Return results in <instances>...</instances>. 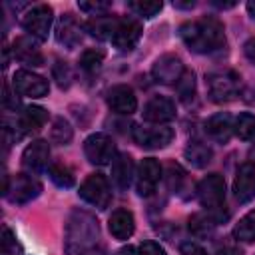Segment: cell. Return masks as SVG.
I'll return each mask as SVG.
<instances>
[{
	"instance_id": "cell-1",
	"label": "cell",
	"mask_w": 255,
	"mask_h": 255,
	"mask_svg": "<svg viewBox=\"0 0 255 255\" xmlns=\"http://www.w3.org/2000/svg\"><path fill=\"white\" fill-rule=\"evenodd\" d=\"M179 38L195 54H209L225 46L223 24L213 16H201L197 20L181 24Z\"/></svg>"
},
{
	"instance_id": "cell-2",
	"label": "cell",
	"mask_w": 255,
	"mask_h": 255,
	"mask_svg": "<svg viewBox=\"0 0 255 255\" xmlns=\"http://www.w3.org/2000/svg\"><path fill=\"white\" fill-rule=\"evenodd\" d=\"M100 235V227L98 221L92 213L88 211H72V215L68 217V225H66V251L70 255H82L86 251H90Z\"/></svg>"
},
{
	"instance_id": "cell-3",
	"label": "cell",
	"mask_w": 255,
	"mask_h": 255,
	"mask_svg": "<svg viewBox=\"0 0 255 255\" xmlns=\"http://www.w3.org/2000/svg\"><path fill=\"white\" fill-rule=\"evenodd\" d=\"M205 86L209 92V98L217 104L231 102L239 96L241 92V78L237 72L223 68V70H213L205 76Z\"/></svg>"
},
{
	"instance_id": "cell-4",
	"label": "cell",
	"mask_w": 255,
	"mask_h": 255,
	"mask_svg": "<svg viewBox=\"0 0 255 255\" xmlns=\"http://www.w3.org/2000/svg\"><path fill=\"white\" fill-rule=\"evenodd\" d=\"M175 131L165 124H153V126H133L131 137L133 141L143 149H163L171 143Z\"/></svg>"
},
{
	"instance_id": "cell-5",
	"label": "cell",
	"mask_w": 255,
	"mask_h": 255,
	"mask_svg": "<svg viewBox=\"0 0 255 255\" xmlns=\"http://www.w3.org/2000/svg\"><path fill=\"white\" fill-rule=\"evenodd\" d=\"M22 28L38 42L48 40L52 28V8L48 4H36L22 14Z\"/></svg>"
},
{
	"instance_id": "cell-6",
	"label": "cell",
	"mask_w": 255,
	"mask_h": 255,
	"mask_svg": "<svg viewBox=\"0 0 255 255\" xmlns=\"http://www.w3.org/2000/svg\"><path fill=\"white\" fill-rule=\"evenodd\" d=\"M78 193L86 203H90V205H94L98 209H106L110 205V201H112L110 183H108L106 175H102V173H90L82 181Z\"/></svg>"
},
{
	"instance_id": "cell-7",
	"label": "cell",
	"mask_w": 255,
	"mask_h": 255,
	"mask_svg": "<svg viewBox=\"0 0 255 255\" xmlns=\"http://www.w3.org/2000/svg\"><path fill=\"white\" fill-rule=\"evenodd\" d=\"M197 197H199V203L215 213L223 207L225 203V181L219 173H209L207 177H203L197 185Z\"/></svg>"
},
{
	"instance_id": "cell-8",
	"label": "cell",
	"mask_w": 255,
	"mask_h": 255,
	"mask_svg": "<svg viewBox=\"0 0 255 255\" xmlns=\"http://www.w3.org/2000/svg\"><path fill=\"white\" fill-rule=\"evenodd\" d=\"M141 34H143V26L137 18H131V16L118 18V24H116V30L112 36V44L120 52H131L139 44Z\"/></svg>"
},
{
	"instance_id": "cell-9",
	"label": "cell",
	"mask_w": 255,
	"mask_h": 255,
	"mask_svg": "<svg viewBox=\"0 0 255 255\" xmlns=\"http://www.w3.org/2000/svg\"><path fill=\"white\" fill-rule=\"evenodd\" d=\"M84 153L94 165H108L116 159V143L106 133H92L84 141Z\"/></svg>"
},
{
	"instance_id": "cell-10",
	"label": "cell",
	"mask_w": 255,
	"mask_h": 255,
	"mask_svg": "<svg viewBox=\"0 0 255 255\" xmlns=\"http://www.w3.org/2000/svg\"><path fill=\"white\" fill-rule=\"evenodd\" d=\"M42 191V183L32 173H18L12 177L8 191L4 193L12 203H28L36 199Z\"/></svg>"
},
{
	"instance_id": "cell-11",
	"label": "cell",
	"mask_w": 255,
	"mask_h": 255,
	"mask_svg": "<svg viewBox=\"0 0 255 255\" xmlns=\"http://www.w3.org/2000/svg\"><path fill=\"white\" fill-rule=\"evenodd\" d=\"M12 86H14V92L26 98H44L50 92L48 80H44L42 76L30 70H18L12 78Z\"/></svg>"
},
{
	"instance_id": "cell-12",
	"label": "cell",
	"mask_w": 255,
	"mask_h": 255,
	"mask_svg": "<svg viewBox=\"0 0 255 255\" xmlns=\"http://www.w3.org/2000/svg\"><path fill=\"white\" fill-rule=\"evenodd\" d=\"M161 179V165L157 159L153 157H145L139 167H137V175H135V185H137V193L141 197H149L153 195V191L157 189V183Z\"/></svg>"
},
{
	"instance_id": "cell-13",
	"label": "cell",
	"mask_w": 255,
	"mask_h": 255,
	"mask_svg": "<svg viewBox=\"0 0 255 255\" xmlns=\"http://www.w3.org/2000/svg\"><path fill=\"white\" fill-rule=\"evenodd\" d=\"M185 68L183 62L175 56V54H163L155 60L153 68H151V76L155 78V82L159 84H177V80L183 76Z\"/></svg>"
},
{
	"instance_id": "cell-14",
	"label": "cell",
	"mask_w": 255,
	"mask_h": 255,
	"mask_svg": "<svg viewBox=\"0 0 255 255\" xmlns=\"http://www.w3.org/2000/svg\"><path fill=\"white\" fill-rule=\"evenodd\" d=\"M233 193L239 203H247L255 197V161H245L237 167L233 179Z\"/></svg>"
},
{
	"instance_id": "cell-15",
	"label": "cell",
	"mask_w": 255,
	"mask_h": 255,
	"mask_svg": "<svg viewBox=\"0 0 255 255\" xmlns=\"http://www.w3.org/2000/svg\"><path fill=\"white\" fill-rule=\"evenodd\" d=\"M106 102H108V106H110L112 112L122 114V116H129V114H133L137 110L135 92L129 86H126V84H118V86L110 88Z\"/></svg>"
},
{
	"instance_id": "cell-16",
	"label": "cell",
	"mask_w": 255,
	"mask_h": 255,
	"mask_svg": "<svg viewBox=\"0 0 255 255\" xmlns=\"http://www.w3.org/2000/svg\"><path fill=\"white\" fill-rule=\"evenodd\" d=\"M175 118V102L167 96H153L143 106V120L151 124H167Z\"/></svg>"
},
{
	"instance_id": "cell-17",
	"label": "cell",
	"mask_w": 255,
	"mask_h": 255,
	"mask_svg": "<svg viewBox=\"0 0 255 255\" xmlns=\"http://www.w3.org/2000/svg\"><path fill=\"white\" fill-rule=\"evenodd\" d=\"M48 163H50V145L48 141L44 139H36L32 141L24 153H22V165L24 169H28L30 173H38V171H44L48 169Z\"/></svg>"
},
{
	"instance_id": "cell-18",
	"label": "cell",
	"mask_w": 255,
	"mask_h": 255,
	"mask_svg": "<svg viewBox=\"0 0 255 255\" xmlns=\"http://www.w3.org/2000/svg\"><path fill=\"white\" fill-rule=\"evenodd\" d=\"M12 52H14V58L26 66H32V68L44 66V54L38 48V44L32 40V36H18L14 40Z\"/></svg>"
},
{
	"instance_id": "cell-19",
	"label": "cell",
	"mask_w": 255,
	"mask_h": 255,
	"mask_svg": "<svg viewBox=\"0 0 255 255\" xmlns=\"http://www.w3.org/2000/svg\"><path fill=\"white\" fill-rule=\"evenodd\" d=\"M46 122H48V112L44 108H40V106H28L20 114V118L16 122L18 135L22 137L26 133H36V131H40L44 128Z\"/></svg>"
},
{
	"instance_id": "cell-20",
	"label": "cell",
	"mask_w": 255,
	"mask_h": 255,
	"mask_svg": "<svg viewBox=\"0 0 255 255\" xmlns=\"http://www.w3.org/2000/svg\"><path fill=\"white\" fill-rule=\"evenodd\" d=\"M233 118L227 112H217L205 122V133L219 143H227L233 135Z\"/></svg>"
},
{
	"instance_id": "cell-21",
	"label": "cell",
	"mask_w": 255,
	"mask_h": 255,
	"mask_svg": "<svg viewBox=\"0 0 255 255\" xmlns=\"http://www.w3.org/2000/svg\"><path fill=\"white\" fill-rule=\"evenodd\" d=\"M108 229L110 233L116 237V239H129L135 231V219H133V213L128 211V209H116L112 215H110V221H108Z\"/></svg>"
},
{
	"instance_id": "cell-22",
	"label": "cell",
	"mask_w": 255,
	"mask_h": 255,
	"mask_svg": "<svg viewBox=\"0 0 255 255\" xmlns=\"http://www.w3.org/2000/svg\"><path fill=\"white\" fill-rule=\"evenodd\" d=\"M56 38L60 44H64L66 48H76L82 42V28L76 22V18L72 14H64L56 26Z\"/></svg>"
},
{
	"instance_id": "cell-23",
	"label": "cell",
	"mask_w": 255,
	"mask_h": 255,
	"mask_svg": "<svg viewBox=\"0 0 255 255\" xmlns=\"http://www.w3.org/2000/svg\"><path fill=\"white\" fill-rule=\"evenodd\" d=\"M133 171H135L133 159L128 153H122L112 161V179H114L118 189H128L129 187V183L133 179Z\"/></svg>"
},
{
	"instance_id": "cell-24",
	"label": "cell",
	"mask_w": 255,
	"mask_h": 255,
	"mask_svg": "<svg viewBox=\"0 0 255 255\" xmlns=\"http://www.w3.org/2000/svg\"><path fill=\"white\" fill-rule=\"evenodd\" d=\"M116 24H118V18H112V16H96L92 20H88L84 24V28L98 40H112L114 36V30H116Z\"/></svg>"
},
{
	"instance_id": "cell-25",
	"label": "cell",
	"mask_w": 255,
	"mask_h": 255,
	"mask_svg": "<svg viewBox=\"0 0 255 255\" xmlns=\"http://www.w3.org/2000/svg\"><path fill=\"white\" fill-rule=\"evenodd\" d=\"M211 157H213V151L203 141H189V145L185 147V159L193 167H205L211 161Z\"/></svg>"
},
{
	"instance_id": "cell-26",
	"label": "cell",
	"mask_w": 255,
	"mask_h": 255,
	"mask_svg": "<svg viewBox=\"0 0 255 255\" xmlns=\"http://www.w3.org/2000/svg\"><path fill=\"white\" fill-rule=\"evenodd\" d=\"M233 133L241 141H255V116L249 112H241L233 122Z\"/></svg>"
},
{
	"instance_id": "cell-27",
	"label": "cell",
	"mask_w": 255,
	"mask_h": 255,
	"mask_svg": "<svg viewBox=\"0 0 255 255\" xmlns=\"http://www.w3.org/2000/svg\"><path fill=\"white\" fill-rule=\"evenodd\" d=\"M233 237L237 241H243V243H253L255 241V209L245 213L237 225L233 227Z\"/></svg>"
},
{
	"instance_id": "cell-28",
	"label": "cell",
	"mask_w": 255,
	"mask_h": 255,
	"mask_svg": "<svg viewBox=\"0 0 255 255\" xmlns=\"http://www.w3.org/2000/svg\"><path fill=\"white\" fill-rule=\"evenodd\" d=\"M48 173H50V179L58 185V187H72L76 177H74V171L64 165V163H52L48 167Z\"/></svg>"
},
{
	"instance_id": "cell-29",
	"label": "cell",
	"mask_w": 255,
	"mask_h": 255,
	"mask_svg": "<svg viewBox=\"0 0 255 255\" xmlns=\"http://www.w3.org/2000/svg\"><path fill=\"white\" fill-rule=\"evenodd\" d=\"M72 135H74V131H72L70 122L64 120V118H56L54 124H52V128H50V139H52L54 143L66 145V143L72 139Z\"/></svg>"
},
{
	"instance_id": "cell-30",
	"label": "cell",
	"mask_w": 255,
	"mask_h": 255,
	"mask_svg": "<svg viewBox=\"0 0 255 255\" xmlns=\"http://www.w3.org/2000/svg\"><path fill=\"white\" fill-rule=\"evenodd\" d=\"M215 217H207L203 213H195L191 215L189 219V231L197 237H205V235H211L213 233V227H215Z\"/></svg>"
},
{
	"instance_id": "cell-31",
	"label": "cell",
	"mask_w": 255,
	"mask_h": 255,
	"mask_svg": "<svg viewBox=\"0 0 255 255\" xmlns=\"http://www.w3.org/2000/svg\"><path fill=\"white\" fill-rule=\"evenodd\" d=\"M104 58H106L104 50H100V48H88L80 56V68L92 74V72L100 70V66L104 64Z\"/></svg>"
},
{
	"instance_id": "cell-32",
	"label": "cell",
	"mask_w": 255,
	"mask_h": 255,
	"mask_svg": "<svg viewBox=\"0 0 255 255\" xmlns=\"http://www.w3.org/2000/svg\"><path fill=\"white\" fill-rule=\"evenodd\" d=\"M128 8L141 18H153L157 12H161L163 4L157 0H135V2H128Z\"/></svg>"
},
{
	"instance_id": "cell-33",
	"label": "cell",
	"mask_w": 255,
	"mask_h": 255,
	"mask_svg": "<svg viewBox=\"0 0 255 255\" xmlns=\"http://www.w3.org/2000/svg\"><path fill=\"white\" fill-rule=\"evenodd\" d=\"M175 90H177V96H179L181 102L187 104L189 100H193V96H195V74L191 70H185L183 76L177 80Z\"/></svg>"
},
{
	"instance_id": "cell-34",
	"label": "cell",
	"mask_w": 255,
	"mask_h": 255,
	"mask_svg": "<svg viewBox=\"0 0 255 255\" xmlns=\"http://www.w3.org/2000/svg\"><path fill=\"white\" fill-rule=\"evenodd\" d=\"M18 253H20V243L16 239V233L8 225H4L0 239V255H18Z\"/></svg>"
},
{
	"instance_id": "cell-35",
	"label": "cell",
	"mask_w": 255,
	"mask_h": 255,
	"mask_svg": "<svg viewBox=\"0 0 255 255\" xmlns=\"http://www.w3.org/2000/svg\"><path fill=\"white\" fill-rule=\"evenodd\" d=\"M78 8L86 14H92V16H104L108 10H112V4L110 2H78Z\"/></svg>"
},
{
	"instance_id": "cell-36",
	"label": "cell",
	"mask_w": 255,
	"mask_h": 255,
	"mask_svg": "<svg viewBox=\"0 0 255 255\" xmlns=\"http://www.w3.org/2000/svg\"><path fill=\"white\" fill-rule=\"evenodd\" d=\"M54 78L58 80L60 88H68L70 82H72V72H70V66L66 62H58L54 66Z\"/></svg>"
},
{
	"instance_id": "cell-37",
	"label": "cell",
	"mask_w": 255,
	"mask_h": 255,
	"mask_svg": "<svg viewBox=\"0 0 255 255\" xmlns=\"http://www.w3.org/2000/svg\"><path fill=\"white\" fill-rule=\"evenodd\" d=\"M137 255H167V253H165V249H163L157 241L147 239V241H143V243L139 245Z\"/></svg>"
},
{
	"instance_id": "cell-38",
	"label": "cell",
	"mask_w": 255,
	"mask_h": 255,
	"mask_svg": "<svg viewBox=\"0 0 255 255\" xmlns=\"http://www.w3.org/2000/svg\"><path fill=\"white\" fill-rule=\"evenodd\" d=\"M179 253H181V255H207V251H205L201 245L193 243V241H185V243H181Z\"/></svg>"
},
{
	"instance_id": "cell-39",
	"label": "cell",
	"mask_w": 255,
	"mask_h": 255,
	"mask_svg": "<svg viewBox=\"0 0 255 255\" xmlns=\"http://www.w3.org/2000/svg\"><path fill=\"white\" fill-rule=\"evenodd\" d=\"M243 54H245V58H247L251 64H255V36L249 38V40L243 44Z\"/></svg>"
},
{
	"instance_id": "cell-40",
	"label": "cell",
	"mask_w": 255,
	"mask_h": 255,
	"mask_svg": "<svg viewBox=\"0 0 255 255\" xmlns=\"http://www.w3.org/2000/svg\"><path fill=\"white\" fill-rule=\"evenodd\" d=\"M116 255H137V251H135V247H133V245H126V247H122Z\"/></svg>"
},
{
	"instance_id": "cell-41",
	"label": "cell",
	"mask_w": 255,
	"mask_h": 255,
	"mask_svg": "<svg viewBox=\"0 0 255 255\" xmlns=\"http://www.w3.org/2000/svg\"><path fill=\"white\" fill-rule=\"evenodd\" d=\"M173 6H175V8H193L195 2H185V4H183V2H173Z\"/></svg>"
},
{
	"instance_id": "cell-42",
	"label": "cell",
	"mask_w": 255,
	"mask_h": 255,
	"mask_svg": "<svg viewBox=\"0 0 255 255\" xmlns=\"http://www.w3.org/2000/svg\"><path fill=\"white\" fill-rule=\"evenodd\" d=\"M213 6H217V8H233L235 2H213Z\"/></svg>"
},
{
	"instance_id": "cell-43",
	"label": "cell",
	"mask_w": 255,
	"mask_h": 255,
	"mask_svg": "<svg viewBox=\"0 0 255 255\" xmlns=\"http://www.w3.org/2000/svg\"><path fill=\"white\" fill-rule=\"evenodd\" d=\"M247 12H249V16L255 20V2L251 0V2H247Z\"/></svg>"
},
{
	"instance_id": "cell-44",
	"label": "cell",
	"mask_w": 255,
	"mask_h": 255,
	"mask_svg": "<svg viewBox=\"0 0 255 255\" xmlns=\"http://www.w3.org/2000/svg\"><path fill=\"white\" fill-rule=\"evenodd\" d=\"M82 255H98V253H94V251H86V253H82Z\"/></svg>"
}]
</instances>
